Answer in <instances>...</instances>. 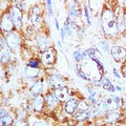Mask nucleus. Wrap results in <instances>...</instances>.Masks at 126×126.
<instances>
[{"instance_id":"f257e3e1","label":"nucleus","mask_w":126,"mask_h":126,"mask_svg":"<svg viewBox=\"0 0 126 126\" xmlns=\"http://www.w3.org/2000/svg\"><path fill=\"white\" fill-rule=\"evenodd\" d=\"M101 27L107 38H113L120 33L118 26V19L113 14L112 9L105 4L101 12Z\"/></svg>"},{"instance_id":"f03ea898","label":"nucleus","mask_w":126,"mask_h":126,"mask_svg":"<svg viewBox=\"0 0 126 126\" xmlns=\"http://www.w3.org/2000/svg\"><path fill=\"white\" fill-rule=\"evenodd\" d=\"M29 24L33 25L36 30H40L43 22V7L40 4H34L27 13Z\"/></svg>"},{"instance_id":"7ed1b4c3","label":"nucleus","mask_w":126,"mask_h":126,"mask_svg":"<svg viewBox=\"0 0 126 126\" xmlns=\"http://www.w3.org/2000/svg\"><path fill=\"white\" fill-rule=\"evenodd\" d=\"M5 40L6 47L13 54L17 55L20 52L21 48V35L19 34V32H12V33H5L2 34Z\"/></svg>"},{"instance_id":"20e7f679","label":"nucleus","mask_w":126,"mask_h":126,"mask_svg":"<svg viewBox=\"0 0 126 126\" xmlns=\"http://www.w3.org/2000/svg\"><path fill=\"white\" fill-rule=\"evenodd\" d=\"M101 104L104 106L106 111H111V110L121 109L123 105V98L116 94H108V96H103L101 99Z\"/></svg>"},{"instance_id":"39448f33","label":"nucleus","mask_w":126,"mask_h":126,"mask_svg":"<svg viewBox=\"0 0 126 126\" xmlns=\"http://www.w3.org/2000/svg\"><path fill=\"white\" fill-rule=\"evenodd\" d=\"M6 11L10 14L12 20L14 22L15 29L20 31L22 29V26L24 25V13L19 9H17L15 5H9Z\"/></svg>"},{"instance_id":"423d86ee","label":"nucleus","mask_w":126,"mask_h":126,"mask_svg":"<svg viewBox=\"0 0 126 126\" xmlns=\"http://www.w3.org/2000/svg\"><path fill=\"white\" fill-rule=\"evenodd\" d=\"M123 120H124V113L122 112L121 109L108 111L102 118V122H103L105 125H109V126H115Z\"/></svg>"},{"instance_id":"0eeeda50","label":"nucleus","mask_w":126,"mask_h":126,"mask_svg":"<svg viewBox=\"0 0 126 126\" xmlns=\"http://www.w3.org/2000/svg\"><path fill=\"white\" fill-rule=\"evenodd\" d=\"M40 60L42 63V66H44L46 68H50L52 66H54L57 61V52L55 49V47L52 46L50 48L45 50L44 53H41Z\"/></svg>"},{"instance_id":"6e6552de","label":"nucleus","mask_w":126,"mask_h":126,"mask_svg":"<svg viewBox=\"0 0 126 126\" xmlns=\"http://www.w3.org/2000/svg\"><path fill=\"white\" fill-rule=\"evenodd\" d=\"M45 92V79L44 78H39L35 82H33V84L31 85V87L29 89V94L31 100H33L34 98H36L41 94H44Z\"/></svg>"},{"instance_id":"1a4fd4ad","label":"nucleus","mask_w":126,"mask_h":126,"mask_svg":"<svg viewBox=\"0 0 126 126\" xmlns=\"http://www.w3.org/2000/svg\"><path fill=\"white\" fill-rule=\"evenodd\" d=\"M0 27H1L2 34L12 33V32H15L16 30L14 22L12 20L10 14L7 13V11L2 12V14H1V17H0Z\"/></svg>"},{"instance_id":"9d476101","label":"nucleus","mask_w":126,"mask_h":126,"mask_svg":"<svg viewBox=\"0 0 126 126\" xmlns=\"http://www.w3.org/2000/svg\"><path fill=\"white\" fill-rule=\"evenodd\" d=\"M36 41H37L38 49L40 53H44L45 50H47L48 48L52 47V42H50L48 35L43 31H40L38 33L37 37H36Z\"/></svg>"},{"instance_id":"9b49d317","label":"nucleus","mask_w":126,"mask_h":126,"mask_svg":"<svg viewBox=\"0 0 126 126\" xmlns=\"http://www.w3.org/2000/svg\"><path fill=\"white\" fill-rule=\"evenodd\" d=\"M46 82L48 84L49 87H52V89H57L66 86V80L64 77H62L61 75L58 74H50L46 78Z\"/></svg>"},{"instance_id":"f8f14e48","label":"nucleus","mask_w":126,"mask_h":126,"mask_svg":"<svg viewBox=\"0 0 126 126\" xmlns=\"http://www.w3.org/2000/svg\"><path fill=\"white\" fill-rule=\"evenodd\" d=\"M79 99L77 98H70L69 100H67L65 103H63L62 105V110L66 116L73 117L78 110V105H79Z\"/></svg>"},{"instance_id":"ddd939ff","label":"nucleus","mask_w":126,"mask_h":126,"mask_svg":"<svg viewBox=\"0 0 126 126\" xmlns=\"http://www.w3.org/2000/svg\"><path fill=\"white\" fill-rule=\"evenodd\" d=\"M110 56L117 63H122L126 61V47L121 45H113L110 50Z\"/></svg>"},{"instance_id":"4468645a","label":"nucleus","mask_w":126,"mask_h":126,"mask_svg":"<svg viewBox=\"0 0 126 126\" xmlns=\"http://www.w3.org/2000/svg\"><path fill=\"white\" fill-rule=\"evenodd\" d=\"M31 104H32V107H33V110L37 115H40V113L44 112V110L46 109L44 94L38 96L36 98H34L33 100H31Z\"/></svg>"},{"instance_id":"2eb2a0df","label":"nucleus","mask_w":126,"mask_h":126,"mask_svg":"<svg viewBox=\"0 0 126 126\" xmlns=\"http://www.w3.org/2000/svg\"><path fill=\"white\" fill-rule=\"evenodd\" d=\"M45 98V103H46V109L50 110V112L55 111L59 107V100L55 97V94L53 93H50V90H46V93L44 94Z\"/></svg>"},{"instance_id":"dca6fc26","label":"nucleus","mask_w":126,"mask_h":126,"mask_svg":"<svg viewBox=\"0 0 126 126\" xmlns=\"http://www.w3.org/2000/svg\"><path fill=\"white\" fill-rule=\"evenodd\" d=\"M53 94H55V97L59 100V102H62V103H65L67 100L70 99V96H72V90L68 86H63V87L57 88L53 90Z\"/></svg>"},{"instance_id":"f3484780","label":"nucleus","mask_w":126,"mask_h":126,"mask_svg":"<svg viewBox=\"0 0 126 126\" xmlns=\"http://www.w3.org/2000/svg\"><path fill=\"white\" fill-rule=\"evenodd\" d=\"M41 75V68H31L26 67L23 70V78L27 81H34L39 79L38 77Z\"/></svg>"},{"instance_id":"a211bd4d","label":"nucleus","mask_w":126,"mask_h":126,"mask_svg":"<svg viewBox=\"0 0 126 126\" xmlns=\"http://www.w3.org/2000/svg\"><path fill=\"white\" fill-rule=\"evenodd\" d=\"M79 3H80V1H74L73 4L70 5V9L68 12V16L74 21H76L77 19H80L82 17V11L80 9Z\"/></svg>"},{"instance_id":"6ab92c4d","label":"nucleus","mask_w":126,"mask_h":126,"mask_svg":"<svg viewBox=\"0 0 126 126\" xmlns=\"http://www.w3.org/2000/svg\"><path fill=\"white\" fill-rule=\"evenodd\" d=\"M29 122L30 126H54V121L47 117H36L34 121L29 120Z\"/></svg>"},{"instance_id":"aec40b11","label":"nucleus","mask_w":126,"mask_h":126,"mask_svg":"<svg viewBox=\"0 0 126 126\" xmlns=\"http://www.w3.org/2000/svg\"><path fill=\"white\" fill-rule=\"evenodd\" d=\"M12 59H13V53L10 49L7 47L1 48V50H0V62H1L2 66L9 65Z\"/></svg>"},{"instance_id":"412c9836","label":"nucleus","mask_w":126,"mask_h":126,"mask_svg":"<svg viewBox=\"0 0 126 126\" xmlns=\"http://www.w3.org/2000/svg\"><path fill=\"white\" fill-rule=\"evenodd\" d=\"M85 54H86V56L93 61L101 58V53L98 50V48H96V47H89V48L85 49Z\"/></svg>"},{"instance_id":"4be33fe9","label":"nucleus","mask_w":126,"mask_h":126,"mask_svg":"<svg viewBox=\"0 0 126 126\" xmlns=\"http://www.w3.org/2000/svg\"><path fill=\"white\" fill-rule=\"evenodd\" d=\"M14 117L12 113L10 112H7L5 116H3V117H0V125L1 126H12L14 123Z\"/></svg>"},{"instance_id":"5701e85b","label":"nucleus","mask_w":126,"mask_h":126,"mask_svg":"<svg viewBox=\"0 0 126 126\" xmlns=\"http://www.w3.org/2000/svg\"><path fill=\"white\" fill-rule=\"evenodd\" d=\"M86 57L87 56H86V54H85V50L83 52V50H81V49H77L73 53V58H74V60L77 62V64L83 62L86 59Z\"/></svg>"},{"instance_id":"b1692460","label":"nucleus","mask_w":126,"mask_h":126,"mask_svg":"<svg viewBox=\"0 0 126 126\" xmlns=\"http://www.w3.org/2000/svg\"><path fill=\"white\" fill-rule=\"evenodd\" d=\"M89 110H92V106L88 103V101L86 99H80L77 111H89Z\"/></svg>"},{"instance_id":"393cba45","label":"nucleus","mask_w":126,"mask_h":126,"mask_svg":"<svg viewBox=\"0 0 126 126\" xmlns=\"http://www.w3.org/2000/svg\"><path fill=\"white\" fill-rule=\"evenodd\" d=\"M41 65H42L41 60L36 57L31 58L26 63V66L27 67H31V68H41Z\"/></svg>"},{"instance_id":"a878e982","label":"nucleus","mask_w":126,"mask_h":126,"mask_svg":"<svg viewBox=\"0 0 126 126\" xmlns=\"http://www.w3.org/2000/svg\"><path fill=\"white\" fill-rule=\"evenodd\" d=\"M16 119H22V120H27L29 119V115H27V110L25 108H19L16 110Z\"/></svg>"},{"instance_id":"bb28decb","label":"nucleus","mask_w":126,"mask_h":126,"mask_svg":"<svg viewBox=\"0 0 126 126\" xmlns=\"http://www.w3.org/2000/svg\"><path fill=\"white\" fill-rule=\"evenodd\" d=\"M99 47H100V49H101V50H103L105 54H107V55L110 54L111 47L109 46V43H108L107 41H105V40L100 41V42H99Z\"/></svg>"},{"instance_id":"cd10ccee","label":"nucleus","mask_w":126,"mask_h":126,"mask_svg":"<svg viewBox=\"0 0 126 126\" xmlns=\"http://www.w3.org/2000/svg\"><path fill=\"white\" fill-rule=\"evenodd\" d=\"M88 2H84L83 7H84V16H85V20L87 25H92V21H90V14H89V10H88Z\"/></svg>"},{"instance_id":"c85d7f7f","label":"nucleus","mask_w":126,"mask_h":126,"mask_svg":"<svg viewBox=\"0 0 126 126\" xmlns=\"http://www.w3.org/2000/svg\"><path fill=\"white\" fill-rule=\"evenodd\" d=\"M87 92H88V96H90V97H94V98H97V94H98V90L96 89V87L93 85H89V86H87Z\"/></svg>"},{"instance_id":"c756f323","label":"nucleus","mask_w":126,"mask_h":126,"mask_svg":"<svg viewBox=\"0 0 126 126\" xmlns=\"http://www.w3.org/2000/svg\"><path fill=\"white\" fill-rule=\"evenodd\" d=\"M45 3H46V7H47V14H48V16H52L53 13H54V11H53V1L47 0Z\"/></svg>"},{"instance_id":"7c9ffc66","label":"nucleus","mask_w":126,"mask_h":126,"mask_svg":"<svg viewBox=\"0 0 126 126\" xmlns=\"http://www.w3.org/2000/svg\"><path fill=\"white\" fill-rule=\"evenodd\" d=\"M112 74L113 75H115V77L116 78H118V79H120V80H121V79H122V76H121V74H120V72H119V70H118L116 67H113L112 68Z\"/></svg>"},{"instance_id":"2f4dec72","label":"nucleus","mask_w":126,"mask_h":126,"mask_svg":"<svg viewBox=\"0 0 126 126\" xmlns=\"http://www.w3.org/2000/svg\"><path fill=\"white\" fill-rule=\"evenodd\" d=\"M60 34H61V41L64 42V41H65V38H66V32H65V30H64V27H62V29H61Z\"/></svg>"},{"instance_id":"473e14b6","label":"nucleus","mask_w":126,"mask_h":126,"mask_svg":"<svg viewBox=\"0 0 126 126\" xmlns=\"http://www.w3.org/2000/svg\"><path fill=\"white\" fill-rule=\"evenodd\" d=\"M122 21H123L124 29L126 30V12H123V16H122Z\"/></svg>"},{"instance_id":"72a5a7b5","label":"nucleus","mask_w":126,"mask_h":126,"mask_svg":"<svg viewBox=\"0 0 126 126\" xmlns=\"http://www.w3.org/2000/svg\"><path fill=\"white\" fill-rule=\"evenodd\" d=\"M115 88H116V92H124V87L121 85H115Z\"/></svg>"},{"instance_id":"f704fd0d","label":"nucleus","mask_w":126,"mask_h":126,"mask_svg":"<svg viewBox=\"0 0 126 126\" xmlns=\"http://www.w3.org/2000/svg\"><path fill=\"white\" fill-rule=\"evenodd\" d=\"M54 22H55V25H56V30H57L58 32H60V31H61V29H60V25H59L58 19H57V18H55V20H54Z\"/></svg>"},{"instance_id":"c9c22d12","label":"nucleus","mask_w":126,"mask_h":126,"mask_svg":"<svg viewBox=\"0 0 126 126\" xmlns=\"http://www.w3.org/2000/svg\"><path fill=\"white\" fill-rule=\"evenodd\" d=\"M122 73H123V76L126 78V63L123 65V67H122Z\"/></svg>"},{"instance_id":"e433bc0d","label":"nucleus","mask_w":126,"mask_h":126,"mask_svg":"<svg viewBox=\"0 0 126 126\" xmlns=\"http://www.w3.org/2000/svg\"><path fill=\"white\" fill-rule=\"evenodd\" d=\"M115 126H126V123H125V122L122 121V122H120V123H118V124H117V125H115Z\"/></svg>"},{"instance_id":"4c0bfd02","label":"nucleus","mask_w":126,"mask_h":126,"mask_svg":"<svg viewBox=\"0 0 126 126\" xmlns=\"http://www.w3.org/2000/svg\"><path fill=\"white\" fill-rule=\"evenodd\" d=\"M58 45H59V47H60V48H62V41L61 40H58Z\"/></svg>"},{"instance_id":"58836bf2","label":"nucleus","mask_w":126,"mask_h":126,"mask_svg":"<svg viewBox=\"0 0 126 126\" xmlns=\"http://www.w3.org/2000/svg\"><path fill=\"white\" fill-rule=\"evenodd\" d=\"M123 3H124V6L126 7V1H123Z\"/></svg>"},{"instance_id":"ea45409f","label":"nucleus","mask_w":126,"mask_h":126,"mask_svg":"<svg viewBox=\"0 0 126 126\" xmlns=\"http://www.w3.org/2000/svg\"><path fill=\"white\" fill-rule=\"evenodd\" d=\"M103 126H109V125H103Z\"/></svg>"},{"instance_id":"a19ab883","label":"nucleus","mask_w":126,"mask_h":126,"mask_svg":"<svg viewBox=\"0 0 126 126\" xmlns=\"http://www.w3.org/2000/svg\"><path fill=\"white\" fill-rule=\"evenodd\" d=\"M72 126H77V125H72Z\"/></svg>"},{"instance_id":"79ce46f5","label":"nucleus","mask_w":126,"mask_h":126,"mask_svg":"<svg viewBox=\"0 0 126 126\" xmlns=\"http://www.w3.org/2000/svg\"><path fill=\"white\" fill-rule=\"evenodd\" d=\"M124 122H125V123H126V119H125V121H124Z\"/></svg>"}]
</instances>
